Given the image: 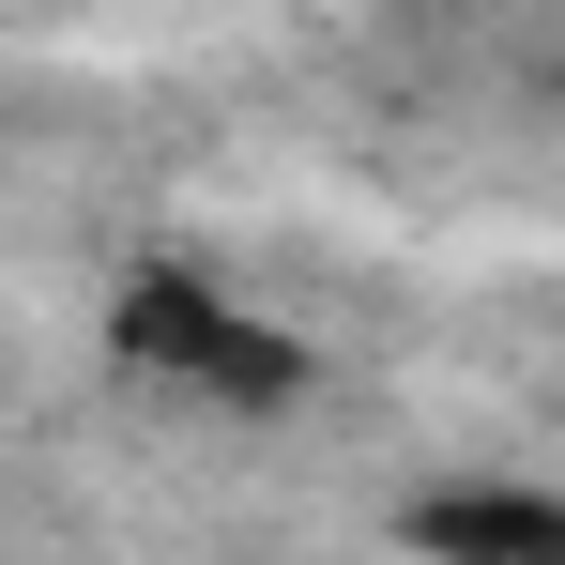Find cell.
Here are the masks:
<instances>
[{
    "mask_svg": "<svg viewBox=\"0 0 565 565\" xmlns=\"http://www.w3.org/2000/svg\"><path fill=\"white\" fill-rule=\"evenodd\" d=\"M107 352H122L138 382L214 397V413H290V397L321 382V352H306V337H276L260 306H230V290L184 276V260H153V276L107 290Z\"/></svg>",
    "mask_w": 565,
    "mask_h": 565,
    "instance_id": "obj_1",
    "label": "cell"
},
{
    "mask_svg": "<svg viewBox=\"0 0 565 565\" xmlns=\"http://www.w3.org/2000/svg\"><path fill=\"white\" fill-rule=\"evenodd\" d=\"M413 551L428 565H565V504L473 473V489H428V504H413Z\"/></svg>",
    "mask_w": 565,
    "mask_h": 565,
    "instance_id": "obj_2",
    "label": "cell"
}]
</instances>
